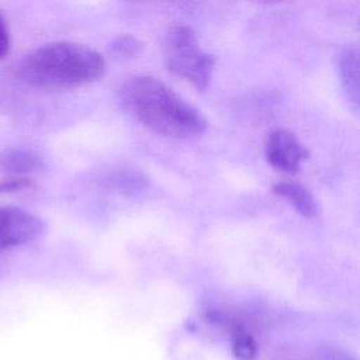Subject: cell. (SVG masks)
<instances>
[{"label":"cell","mask_w":360,"mask_h":360,"mask_svg":"<svg viewBox=\"0 0 360 360\" xmlns=\"http://www.w3.org/2000/svg\"><path fill=\"white\" fill-rule=\"evenodd\" d=\"M339 70L347 97L354 105L359 103V55L357 49H346L340 55Z\"/></svg>","instance_id":"obj_8"},{"label":"cell","mask_w":360,"mask_h":360,"mask_svg":"<svg viewBox=\"0 0 360 360\" xmlns=\"http://www.w3.org/2000/svg\"><path fill=\"white\" fill-rule=\"evenodd\" d=\"M44 166L42 158L27 148H7L0 152V172L6 176L28 177Z\"/></svg>","instance_id":"obj_6"},{"label":"cell","mask_w":360,"mask_h":360,"mask_svg":"<svg viewBox=\"0 0 360 360\" xmlns=\"http://www.w3.org/2000/svg\"><path fill=\"white\" fill-rule=\"evenodd\" d=\"M10 49V30L6 18L0 13V59L8 53Z\"/></svg>","instance_id":"obj_13"},{"label":"cell","mask_w":360,"mask_h":360,"mask_svg":"<svg viewBox=\"0 0 360 360\" xmlns=\"http://www.w3.org/2000/svg\"><path fill=\"white\" fill-rule=\"evenodd\" d=\"M44 221L18 207H0V252L30 243L44 233Z\"/></svg>","instance_id":"obj_4"},{"label":"cell","mask_w":360,"mask_h":360,"mask_svg":"<svg viewBox=\"0 0 360 360\" xmlns=\"http://www.w3.org/2000/svg\"><path fill=\"white\" fill-rule=\"evenodd\" d=\"M232 350L240 360H252L256 356V340L242 328H232Z\"/></svg>","instance_id":"obj_9"},{"label":"cell","mask_w":360,"mask_h":360,"mask_svg":"<svg viewBox=\"0 0 360 360\" xmlns=\"http://www.w3.org/2000/svg\"><path fill=\"white\" fill-rule=\"evenodd\" d=\"M124 108L145 127L172 138L207 129L205 117L169 86L152 76H134L120 87Z\"/></svg>","instance_id":"obj_1"},{"label":"cell","mask_w":360,"mask_h":360,"mask_svg":"<svg viewBox=\"0 0 360 360\" xmlns=\"http://www.w3.org/2000/svg\"><path fill=\"white\" fill-rule=\"evenodd\" d=\"M308 150L297 136L287 129H276L269 134L264 142V158L274 169L295 173L307 159Z\"/></svg>","instance_id":"obj_5"},{"label":"cell","mask_w":360,"mask_h":360,"mask_svg":"<svg viewBox=\"0 0 360 360\" xmlns=\"http://www.w3.org/2000/svg\"><path fill=\"white\" fill-rule=\"evenodd\" d=\"M273 191L287 200L302 217H315L319 212L318 202L311 191L295 181H280L273 187Z\"/></svg>","instance_id":"obj_7"},{"label":"cell","mask_w":360,"mask_h":360,"mask_svg":"<svg viewBox=\"0 0 360 360\" xmlns=\"http://www.w3.org/2000/svg\"><path fill=\"white\" fill-rule=\"evenodd\" d=\"M110 49H111L112 53H115L121 58H124V56L131 58V56H135L141 52L142 44L131 35H121V37H117L112 41Z\"/></svg>","instance_id":"obj_11"},{"label":"cell","mask_w":360,"mask_h":360,"mask_svg":"<svg viewBox=\"0 0 360 360\" xmlns=\"http://www.w3.org/2000/svg\"><path fill=\"white\" fill-rule=\"evenodd\" d=\"M163 55L173 73L193 83L198 90L208 87L215 59L200 49L197 37L190 27L179 25L166 34Z\"/></svg>","instance_id":"obj_3"},{"label":"cell","mask_w":360,"mask_h":360,"mask_svg":"<svg viewBox=\"0 0 360 360\" xmlns=\"http://www.w3.org/2000/svg\"><path fill=\"white\" fill-rule=\"evenodd\" d=\"M108 181L121 191H135L146 184V179L138 172H118Z\"/></svg>","instance_id":"obj_10"},{"label":"cell","mask_w":360,"mask_h":360,"mask_svg":"<svg viewBox=\"0 0 360 360\" xmlns=\"http://www.w3.org/2000/svg\"><path fill=\"white\" fill-rule=\"evenodd\" d=\"M105 60L94 48L58 41L45 44L24 56L20 77L37 87L66 89L91 83L103 76Z\"/></svg>","instance_id":"obj_2"},{"label":"cell","mask_w":360,"mask_h":360,"mask_svg":"<svg viewBox=\"0 0 360 360\" xmlns=\"http://www.w3.org/2000/svg\"><path fill=\"white\" fill-rule=\"evenodd\" d=\"M31 186L30 177H14V176H6L0 180V194H8L21 191L24 188H28Z\"/></svg>","instance_id":"obj_12"}]
</instances>
